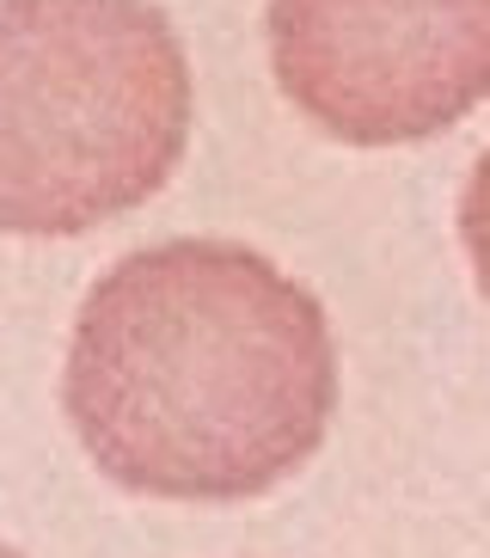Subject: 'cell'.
Instances as JSON below:
<instances>
[{
  "instance_id": "2",
  "label": "cell",
  "mask_w": 490,
  "mask_h": 558,
  "mask_svg": "<svg viewBox=\"0 0 490 558\" xmlns=\"http://www.w3.org/2000/svg\"><path fill=\"white\" fill-rule=\"evenodd\" d=\"M191 142V62L154 0H0V233L142 209Z\"/></svg>"
},
{
  "instance_id": "5",
  "label": "cell",
  "mask_w": 490,
  "mask_h": 558,
  "mask_svg": "<svg viewBox=\"0 0 490 558\" xmlns=\"http://www.w3.org/2000/svg\"><path fill=\"white\" fill-rule=\"evenodd\" d=\"M0 558H19V553H13V546H0Z\"/></svg>"
},
{
  "instance_id": "3",
  "label": "cell",
  "mask_w": 490,
  "mask_h": 558,
  "mask_svg": "<svg viewBox=\"0 0 490 558\" xmlns=\"http://www.w3.org/2000/svg\"><path fill=\"white\" fill-rule=\"evenodd\" d=\"M289 105L350 148L429 142L490 99V0H270Z\"/></svg>"
},
{
  "instance_id": "4",
  "label": "cell",
  "mask_w": 490,
  "mask_h": 558,
  "mask_svg": "<svg viewBox=\"0 0 490 558\" xmlns=\"http://www.w3.org/2000/svg\"><path fill=\"white\" fill-rule=\"evenodd\" d=\"M460 240H466V258H473V277L490 301V154H478L473 179L460 191Z\"/></svg>"
},
{
  "instance_id": "1",
  "label": "cell",
  "mask_w": 490,
  "mask_h": 558,
  "mask_svg": "<svg viewBox=\"0 0 490 558\" xmlns=\"http://www.w3.org/2000/svg\"><path fill=\"white\" fill-rule=\"evenodd\" d=\"M62 411L123 492L240 504L294 478L326 442L331 319L240 240L142 246L86 289Z\"/></svg>"
}]
</instances>
